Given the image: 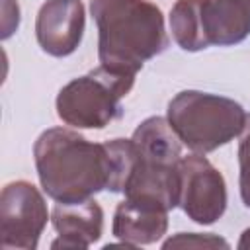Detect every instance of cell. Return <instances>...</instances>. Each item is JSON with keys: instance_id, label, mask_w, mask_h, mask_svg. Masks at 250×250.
Segmentation results:
<instances>
[{"instance_id": "6da1fadb", "label": "cell", "mask_w": 250, "mask_h": 250, "mask_svg": "<svg viewBox=\"0 0 250 250\" xmlns=\"http://www.w3.org/2000/svg\"><path fill=\"white\" fill-rule=\"evenodd\" d=\"M43 191L57 203H80L107 189L111 170L104 143H92L64 127L43 131L33 145Z\"/></svg>"}, {"instance_id": "7a4b0ae2", "label": "cell", "mask_w": 250, "mask_h": 250, "mask_svg": "<svg viewBox=\"0 0 250 250\" xmlns=\"http://www.w3.org/2000/svg\"><path fill=\"white\" fill-rule=\"evenodd\" d=\"M98 25L100 64L121 74H137L146 61L168 47L164 16L150 0H90Z\"/></svg>"}, {"instance_id": "3957f363", "label": "cell", "mask_w": 250, "mask_h": 250, "mask_svg": "<svg viewBox=\"0 0 250 250\" xmlns=\"http://www.w3.org/2000/svg\"><path fill=\"white\" fill-rule=\"evenodd\" d=\"M166 119L182 145L193 152L207 154L240 135L246 111L230 98L184 90L170 100Z\"/></svg>"}, {"instance_id": "277c9868", "label": "cell", "mask_w": 250, "mask_h": 250, "mask_svg": "<svg viewBox=\"0 0 250 250\" xmlns=\"http://www.w3.org/2000/svg\"><path fill=\"white\" fill-rule=\"evenodd\" d=\"M135 84L133 74L113 72L98 66L88 74L70 80L57 96V115L76 129H104L121 115V98Z\"/></svg>"}, {"instance_id": "5b68a950", "label": "cell", "mask_w": 250, "mask_h": 250, "mask_svg": "<svg viewBox=\"0 0 250 250\" xmlns=\"http://www.w3.org/2000/svg\"><path fill=\"white\" fill-rule=\"evenodd\" d=\"M47 221V203L31 182L16 180L4 186L0 193L2 248L35 250Z\"/></svg>"}, {"instance_id": "8992f818", "label": "cell", "mask_w": 250, "mask_h": 250, "mask_svg": "<svg viewBox=\"0 0 250 250\" xmlns=\"http://www.w3.org/2000/svg\"><path fill=\"white\" fill-rule=\"evenodd\" d=\"M180 207L197 225L217 223L227 209V184L223 174L199 152L182 156Z\"/></svg>"}, {"instance_id": "52a82bcc", "label": "cell", "mask_w": 250, "mask_h": 250, "mask_svg": "<svg viewBox=\"0 0 250 250\" xmlns=\"http://www.w3.org/2000/svg\"><path fill=\"white\" fill-rule=\"evenodd\" d=\"M86 14L80 0H47L35 20L39 47L51 57L72 55L84 35Z\"/></svg>"}, {"instance_id": "ba28073f", "label": "cell", "mask_w": 250, "mask_h": 250, "mask_svg": "<svg viewBox=\"0 0 250 250\" xmlns=\"http://www.w3.org/2000/svg\"><path fill=\"white\" fill-rule=\"evenodd\" d=\"M51 223L59 232L51 248H90L102 236L104 211L92 197L80 203H57L51 213Z\"/></svg>"}, {"instance_id": "9c48e42d", "label": "cell", "mask_w": 250, "mask_h": 250, "mask_svg": "<svg viewBox=\"0 0 250 250\" xmlns=\"http://www.w3.org/2000/svg\"><path fill=\"white\" fill-rule=\"evenodd\" d=\"M168 230V211L150 203L123 199L115 213L111 232L129 248L154 244Z\"/></svg>"}, {"instance_id": "30bf717a", "label": "cell", "mask_w": 250, "mask_h": 250, "mask_svg": "<svg viewBox=\"0 0 250 250\" xmlns=\"http://www.w3.org/2000/svg\"><path fill=\"white\" fill-rule=\"evenodd\" d=\"M207 45L230 47L250 35V0H199Z\"/></svg>"}, {"instance_id": "8fae6325", "label": "cell", "mask_w": 250, "mask_h": 250, "mask_svg": "<svg viewBox=\"0 0 250 250\" xmlns=\"http://www.w3.org/2000/svg\"><path fill=\"white\" fill-rule=\"evenodd\" d=\"M133 143L139 158L156 164L178 166L182 160V141L166 117H146L135 131Z\"/></svg>"}, {"instance_id": "7c38bea8", "label": "cell", "mask_w": 250, "mask_h": 250, "mask_svg": "<svg viewBox=\"0 0 250 250\" xmlns=\"http://www.w3.org/2000/svg\"><path fill=\"white\" fill-rule=\"evenodd\" d=\"M170 29L174 41L188 53L209 47L201 27L199 0H176L170 12Z\"/></svg>"}, {"instance_id": "4fadbf2b", "label": "cell", "mask_w": 250, "mask_h": 250, "mask_svg": "<svg viewBox=\"0 0 250 250\" xmlns=\"http://www.w3.org/2000/svg\"><path fill=\"white\" fill-rule=\"evenodd\" d=\"M105 150L109 156V170H111V178H109V186L107 191L113 193H121L125 191V186L135 170L137 164V148L133 139H113V141H105Z\"/></svg>"}, {"instance_id": "5bb4252c", "label": "cell", "mask_w": 250, "mask_h": 250, "mask_svg": "<svg viewBox=\"0 0 250 250\" xmlns=\"http://www.w3.org/2000/svg\"><path fill=\"white\" fill-rule=\"evenodd\" d=\"M238 166H240V176H238L240 197H242V203L250 209V113H246L244 127L240 131V141H238Z\"/></svg>"}, {"instance_id": "9a60e30c", "label": "cell", "mask_w": 250, "mask_h": 250, "mask_svg": "<svg viewBox=\"0 0 250 250\" xmlns=\"http://www.w3.org/2000/svg\"><path fill=\"white\" fill-rule=\"evenodd\" d=\"M229 248V242L213 232L199 234V232H178L164 240L162 248Z\"/></svg>"}, {"instance_id": "2e32d148", "label": "cell", "mask_w": 250, "mask_h": 250, "mask_svg": "<svg viewBox=\"0 0 250 250\" xmlns=\"http://www.w3.org/2000/svg\"><path fill=\"white\" fill-rule=\"evenodd\" d=\"M2 39H8L20 25V6L16 0H2Z\"/></svg>"}, {"instance_id": "e0dca14e", "label": "cell", "mask_w": 250, "mask_h": 250, "mask_svg": "<svg viewBox=\"0 0 250 250\" xmlns=\"http://www.w3.org/2000/svg\"><path fill=\"white\" fill-rule=\"evenodd\" d=\"M240 250H250V229H246L242 234H240V240L236 244Z\"/></svg>"}]
</instances>
